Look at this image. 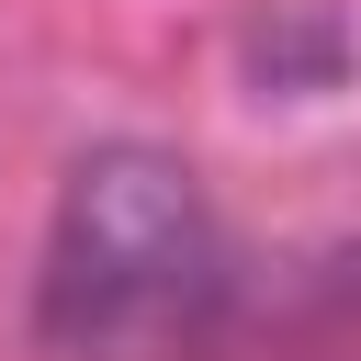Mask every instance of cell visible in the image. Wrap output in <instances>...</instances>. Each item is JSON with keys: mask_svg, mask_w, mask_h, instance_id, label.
Listing matches in <instances>:
<instances>
[{"mask_svg": "<svg viewBox=\"0 0 361 361\" xmlns=\"http://www.w3.org/2000/svg\"><path fill=\"white\" fill-rule=\"evenodd\" d=\"M226 293V248H214V203L169 147H90L56 192L45 226V282L34 316L56 350L79 361H147L169 338H192Z\"/></svg>", "mask_w": 361, "mask_h": 361, "instance_id": "1", "label": "cell"}]
</instances>
